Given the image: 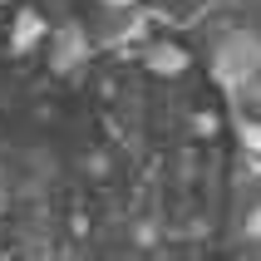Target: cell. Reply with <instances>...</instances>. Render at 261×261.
<instances>
[{"instance_id": "1", "label": "cell", "mask_w": 261, "mask_h": 261, "mask_svg": "<svg viewBox=\"0 0 261 261\" xmlns=\"http://www.w3.org/2000/svg\"><path fill=\"white\" fill-rule=\"evenodd\" d=\"M212 74H217L227 89L237 84H251L261 74V40L251 35L247 25H222L217 40H212V55H207Z\"/></svg>"}]
</instances>
